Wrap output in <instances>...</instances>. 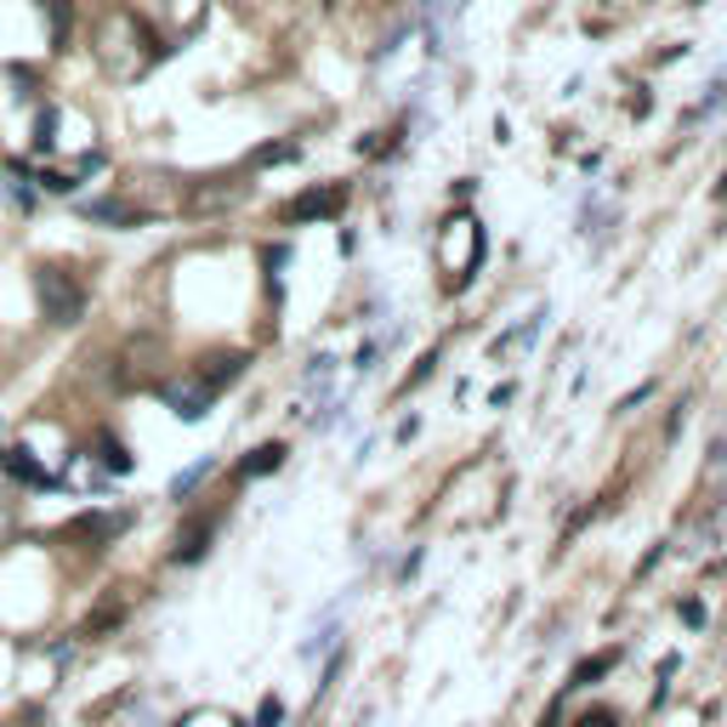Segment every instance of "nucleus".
Returning <instances> with one entry per match:
<instances>
[{
	"instance_id": "1",
	"label": "nucleus",
	"mask_w": 727,
	"mask_h": 727,
	"mask_svg": "<svg viewBox=\"0 0 727 727\" xmlns=\"http://www.w3.org/2000/svg\"><path fill=\"white\" fill-rule=\"evenodd\" d=\"M85 279L63 262H40L34 267V307L46 324H80L85 319Z\"/></svg>"
},
{
	"instance_id": "2",
	"label": "nucleus",
	"mask_w": 727,
	"mask_h": 727,
	"mask_svg": "<svg viewBox=\"0 0 727 727\" xmlns=\"http://www.w3.org/2000/svg\"><path fill=\"white\" fill-rule=\"evenodd\" d=\"M125 528H131V512H80V517H69L58 528V535L85 546V552H103V546H114L125 535Z\"/></svg>"
},
{
	"instance_id": "3",
	"label": "nucleus",
	"mask_w": 727,
	"mask_h": 727,
	"mask_svg": "<svg viewBox=\"0 0 727 727\" xmlns=\"http://www.w3.org/2000/svg\"><path fill=\"white\" fill-rule=\"evenodd\" d=\"M342 205H347V188H342V182L307 188L302 200H290V205H284V222H330V216H342Z\"/></svg>"
},
{
	"instance_id": "4",
	"label": "nucleus",
	"mask_w": 727,
	"mask_h": 727,
	"mask_svg": "<svg viewBox=\"0 0 727 727\" xmlns=\"http://www.w3.org/2000/svg\"><path fill=\"white\" fill-rule=\"evenodd\" d=\"M160 398L171 404L176 421H205L211 404H216V393H211L205 381H193V375H188V381H165V386H160Z\"/></svg>"
},
{
	"instance_id": "5",
	"label": "nucleus",
	"mask_w": 727,
	"mask_h": 727,
	"mask_svg": "<svg viewBox=\"0 0 727 727\" xmlns=\"http://www.w3.org/2000/svg\"><path fill=\"white\" fill-rule=\"evenodd\" d=\"M0 466H7V477H18V483H29V489H58V477L46 472L40 461H34V450H23V444H12V450H0Z\"/></svg>"
},
{
	"instance_id": "6",
	"label": "nucleus",
	"mask_w": 727,
	"mask_h": 727,
	"mask_svg": "<svg viewBox=\"0 0 727 727\" xmlns=\"http://www.w3.org/2000/svg\"><path fill=\"white\" fill-rule=\"evenodd\" d=\"M245 353H211V359H200V370H193V381H205L211 393H222V386H233L239 375H245Z\"/></svg>"
},
{
	"instance_id": "7",
	"label": "nucleus",
	"mask_w": 727,
	"mask_h": 727,
	"mask_svg": "<svg viewBox=\"0 0 727 727\" xmlns=\"http://www.w3.org/2000/svg\"><path fill=\"white\" fill-rule=\"evenodd\" d=\"M80 216L85 222H103V228H142V211L125 205V200H85Z\"/></svg>"
},
{
	"instance_id": "8",
	"label": "nucleus",
	"mask_w": 727,
	"mask_h": 727,
	"mask_svg": "<svg viewBox=\"0 0 727 727\" xmlns=\"http://www.w3.org/2000/svg\"><path fill=\"white\" fill-rule=\"evenodd\" d=\"M211 535H216V523L205 517V523H188L182 535H176V552H171V563H200L205 552H211Z\"/></svg>"
},
{
	"instance_id": "9",
	"label": "nucleus",
	"mask_w": 727,
	"mask_h": 727,
	"mask_svg": "<svg viewBox=\"0 0 727 727\" xmlns=\"http://www.w3.org/2000/svg\"><path fill=\"white\" fill-rule=\"evenodd\" d=\"M34 7L46 12V29H52V52H63V46H69V23H74L69 0H34Z\"/></svg>"
},
{
	"instance_id": "10",
	"label": "nucleus",
	"mask_w": 727,
	"mask_h": 727,
	"mask_svg": "<svg viewBox=\"0 0 727 727\" xmlns=\"http://www.w3.org/2000/svg\"><path fill=\"white\" fill-rule=\"evenodd\" d=\"M284 466V444H256L245 461H239V477H267Z\"/></svg>"
},
{
	"instance_id": "11",
	"label": "nucleus",
	"mask_w": 727,
	"mask_h": 727,
	"mask_svg": "<svg viewBox=\"0 0 727 727\" xmlns=\"http://www.w3.org/2000/svg\"><path fill=\"white\" fill-rule=\"evenodd\" d=\"M97 466H103L109 477H125L137 461H131V450H125L120 438H109V432H103V438H97Z\"/></svg>"
},
{
	"instance_id": "12",
	"label": "nucleus",
	"mask_w": 727,
	"mask_h": 727,
	"mask_svg": "<svg viewBox=\"0 0 727 727\" xmlns=\"http://www.w3.org/2000/svg\"><path fill=\"white\" fill-rule=\"evenodd\" d=\"M211 472H216V461H211V455H200V461H193L188 472H176V477H171V501H188V495H193V489H200V483L211 477Z\"/></svg>"
},
{
	"instance_id": "13",
	"label": "nucleus",
	"mask_w": 727,
	"mask_h": 727,
	"mask_svg": "<svg viewBox=\"0 0 727 727\" xmlns=\"http://www.w3.org/2000/svg\"><path fill=\"white\" fill-rule=\"evenodd\" d=\"M29 149H34V154H52V149H58V109H40V114H34Z\"/></svg>"
},
{
	"instance_id": "14",
	"label": "nucleus",
	"mask_w": 727,
	"mask_h": 727,
	"mask_svg": "<svg viewBox=\"0 0 727 727\" xmlns=\"http://www.w3.org/2000/svg\"><path fill=\"white\" fill-rule=\"evenodd\" d=\"M120 619H125V603H114V597H109L103 608H97V614L85 619V637H97V632H109V625H120Z\"/></svg>"
},
{
	"instance_id": "15",
	"label": "nucleus",
	"mask_w": 727,
	"mask_h": 727,
	"mask_svg": "<svg viewBox=\"0 0 727 727\" xmlns=\"http://www.w3.org/2000/svg\"><path fill=\"white\" fill-rule=\"evenodd\" d=\"M614 665H619V654H597L592 665H579V670H574V688H586V683H597V676H603V670H614Z\"/></svg>"
},
{
	"instance_id": "16",
	"label": "nucleus",
	"mask_w": 727,
	"mask_h": 727,
	"mask_svg": "<svg viewBox=\"0 0 727 727\" xmlns=\"http://www.w3.org/2000/svg\"><path fill=\"white\" fill-rule=\"evenodd\" d=\"M284 160H296V142H267V149H256L251 165H284Z\"/></svg>"
},
{
	"instance_id": "17",
	"label": "nucleus",
	"mask_w": 727,
	"mask_h": 727,
	"mask_svg": "<svg viewBox=\"0 0 727 727\" xmlns=\"http://www.w3.org/2000/svg\"><path fill=\"white\" fill-rule=\"evenodd\" d=\"M12 85H18V103H29L34 85H40V74H34V69H12Z\"/></svg>"
},
{
	"instance_id": "18",
	"label": "nucleus",
	"mask_w": 727,
	"mask_h": 727,
	"mask_svg": "<svg viewBox=\"0 0 727 727\" xmlns=\"http://www.w3.org/2000/svg\"><path fill=\"white\" fill-rule=\"evenodd\" d=\"M279 721H284V705L267 694V699H262V710H256V727H279Z\"/></svg>"
},
{
	"instance_id": "19",
	"label": "nucleus",
	"mask_w": 727,
	"mask_h": 727,
	"mask_svg": "<svg viewBox=\"0 0 727 727\" xmlns=\"http://www.w3.org/2000/svg\"><path fill=\"white\" fill-rule=\"evenodd\" d=\"M579 727H614V716H608V710H597V716H586Z\"/></svg>"
},
{
	"instance_id": "20",
	"label": "nucleus",
	"mask_w": 727,
	"mask_h": 727,
	"mask_svg": "<svg viewBox=\"0 0 727 727\" xmlns=\"http://www.w3.org/2000/svg\"><path fill=\"white\" fill-rule=\"evenodd\" d=\"M716 200L727 205V171H721V182H716Z\"/></svg>"
},
{
	"instance_id": "21",
	"label": "nucleus",
	"mask_w": 727,
	"mask_h": 727,
	"mask_svg": "<svg viewBox=\"0 0 727 727\" xmlns=\"http://www.w3.org/2000/svg\"><path fill=\"white\" fill-rule=\"evenodd\" d=\"M233 727H245V721H233Z\"/></svg>"
}]
</instances>
